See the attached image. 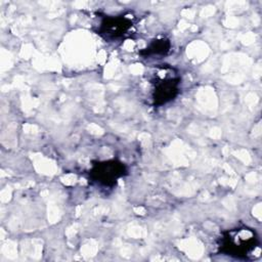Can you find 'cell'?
<instances>
[{
    "label": "cell",
    "mask_w": 262,
    "mask_h": 262,
    "mask_svg": "<svg viewBox=\"0 0 262 262\" xmlns=\"http://www.w3.org/2000/svg\"><path fill=\"white\" fill-rule=\"evenodd\" d=\"M171 47V43L166 38H160L152 40L149 45L140 51V54L144 56H159V55H166Z\"/></svg>",
    "instance_id": "cell-5"
},
{
    "label": "cell",
    "mask_w": 262,
    "mask_h": 262,
    "mask_svg": "<svg viewBox=\"0 0 262 262\" xmlns=\"http://www.w3.org/2000/svg\"><path fill=\"white\" fill-rule=\"evenodd\" d=\"M126 174V166L122 162L113 159L94 163L89 171V178L99 186L113 187Z\"/></svg>",
    "instance_id": "cell-3"
},
{
    "label": "cell",
    "mask_w": 262,
    "mask_h": 262,
    "mask_svg": "<svg viewBox=\"0 0 262 262\" xmlns=\"http://www.w3.org/2000/svg\"><path fill=\"white\" fill-rule=\"evenodd\" d=\"M259 247L256 232L249 227H236L223 233L219 243L220 253L236 258L249 259Z\"/></svg>",
    "instance_id": "cell-1"
},
{
    "label": "cell",
    "mask_w": 262,
    "mask_h": 262,
    "mask_svg": "<svg viewBox=\"0 0 262 262\" xmlns=\"http://www.w3.org/2000/svg\"><path fill=\"white\" fill-rule=\"evenodd\" d=\"M133 20L128 15L105 16L98 26L97 34L105 40L124 38L132 29Z\"/></svg>",
    "instance_id": "cell-4"
},
{
    "label": "cell",
    "mask_w": 262,
    "mask_h": 262,
    "mask_svg": "<svg viewBox=\"0 0 262 262\" xmlns=\"http://www.w3.org/2000/svg\"><path fill=\"white\" fill-rule=\"evenodd\" d=\"M151 83L154 86L151 97L155 106H161L172 101L179 93L180 77L172 68H159Z\"/></svg>",
    "instance_id": "cell-2"
}]
</instances>
